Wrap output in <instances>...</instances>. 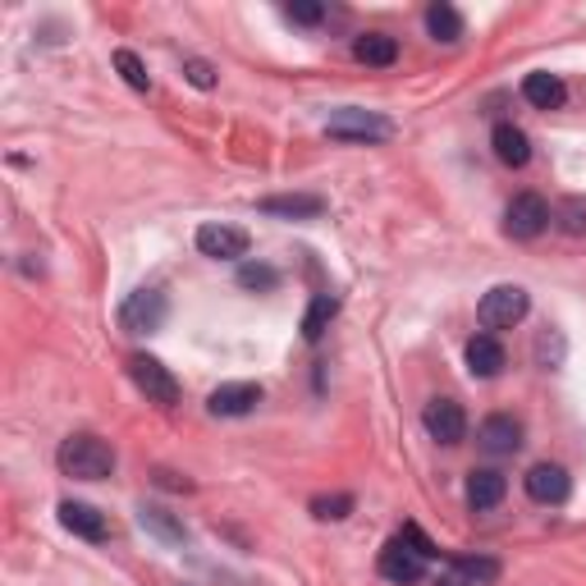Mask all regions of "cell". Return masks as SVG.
<instances>
[{
	"mask_svg": "<svg viewBox=\"0 0 586 586\" xmlns=\"http://www.w3.org/2000/svg\"><path fill=\"white\" fill-rule=\"evenodd\" d=\"M325 134L339 138V142H362V147H372V142L395 138V124H389L385 115H376V111H358V105H344V111H335L331 120H325Z\"/></svg>",
	"mask_w": 586,
	"mask_h": 586,
	"instance_id": "7a4b0ae2",
	"label": "cell"
},
{
	"mask_svg": "<svg viewBox=\"0 0 586 586\" xmlns=\"http://www.w3.org/2000/svg\"><path fill=\"white\" fill-rule=\"evenodd\" d=\"M527 308H532L527 289H518V285H495V289L482 298L476 316H482L486 331H513V325L527 316Z\"/></svg>",
	"mask_w": 586,
	"mask_h": 586,
	"instance_id": "5b68a950",
	"label": "cell"
},
{
	"mask_svg": "<svg viewBox=\"0 0 586 586\" xmlns=\"http://www.w3.org/2000/svg\"><path fill=\"white\" fill-rule=\"evenodd\" d=\"M422 426H426V436L436 445H463L467 412H463V403H453V399H431L422 408Z\"/></svg>",
	"mask_w": 586,
	"mask_h": 586,
	"instance_id": "ba28073f",
	"label": "cell"
},
{
	"mask_svg": "<svg viewBox=\"0 0 586 586\" xmlns=\"http://www.w3.org/2000/svg\"><path fill=\"white\" fill-rule=\"evenodd\" d=\"M554 221H559V229H563V234L582 238V234H586V198H569V202H559Z\"/></svg>",
	"mask_w": 586,
	"mask_h": 586,
	"instance_id": "cb8c5ba5",
	"label": "cell"
},
{
	"mask_svg": "<svg viewBox=\"0 0 586 586\" xmlns=\"http://www.w3.org/2000/svg\"><path fill=\"white\" fill-rule=\"evenodd\" d=\"M399 536H403V540H408V546L417 550V554H426V559H436V554H440V550H436V546H431V540L422 536V527H417V523H408V527H403Z\"/></svg>",
	"mask_w": 586,
	"mask_h": 586,
	"instance_id": "f546056e",
	"label": "cell"
},
{
	"mask_svg": "<svg viewBox=\"0 0 586 586\" xmlns=\"http://www.w3.org/2000/svg\"><path fill=\"white\" fill-rule=\"evenodd\" d=\"M523 486H527V495L536 499V504H563V499H569V490H573L569 472H563L559 463H536V467L523 476Z\"/></svg>",
	"mask_w": 586,
	"mask_h": 586,
	"instance_id": "7c38bea8",
	"label": "cell"
},
{
	"mask_svg": "<svg viewBox=\"0 0 586 586\" xmlns=\"http://www.w3.org/2000/svg\"><path fill=\"white\" fill-rule=\"evenodd\" d=\"M509 366V353H504V344H499L495 335H472L467 339V372L476 381H490L499 376Z\"/></svg>",
	"mask_w": 586,
	"mask_h": 586,
	"instance_id": "4fadbf2b",
	"label": "cell"
},
{
	"mask_svg": "<svg viewBox=\"0 0 586 586\" xmlns=\"http://www.w3.org/2000/svg\"><path fill=\"white\" fill-rule=\"evenodd\" d=\"M426 33L436 41H459L463 37V14L453 5H445V0H436V5L426 10Z\"/></svg>",
	"mask_w": 586,
	"mask_h": 586,
	"instance_id": "7402d4cb",
	"label": "cell"
},
{
	"mask_svg": "<svg viewBox=\"0 0 586 586\" xmlns=\"http://www.w3.org/2000/svg\"><path fill=\"white\" fill-rule=\"evenodd\" d=\"M60 523L70 527L74 536H83V540H105V536H111L105 513H97L92 504H83V499H64V504H60Z\"/></svg>",
	"mask_w": 586,
	"mask_h": 586,
	"instance_id": "5bb4252c",
	"label": "cell"
},
{
	"mask_svg": "<svg viewBox=\"0 0 586 586\" xmlns=\"http://www.w3.org/2000/svg\"><path fill=\"white\" fill-rule=\"evenodd\" d=\"M486 577H495L490 559H453V563H445V569L436 573V586H476Z\"/></svg>",
	"mask_w": 586,
	"mask_h": 586,
	"instance_id": "ffe728a7",
	"label": "cell"
},
{
	"mask_svg": "<svg viewBox=\"0 0 586 586\" xmlns=\"http://www.w3.org/2000/svg\"><path fill=\"white\" fill-rule=\"evenodd\" d=\"M262 211L279 215V221H316L325 211V198H316V192H289V198H266Z\"/></svg>",
	"mask_w": 586,
	"mask_h": 586,
	"instance_id": "ac0fdd59",
	"label": "cell"
},
{
	"mask_svg": "<svg viewBox=\"0 0 586 586\" xmlns=\"http://www.w3.org/2000/svg\"><path fill=\"white\" fill-rule=\"evenodd\" d=\"M248 229L238 225H202L198 229V252L202 257H215V262H238V257H248Z\"/></svg>",
	"mask_w": 586,
	"mask_h": 586,
	"instance_id": "30bf717a",
	"label": "cell"
},
{
	"mask_svg": "<svg viewBox=\"0 0 586 586\" xmlns=\"http://www.w3.org/2000/svg\"><path fill=\"white\" fill-rule=\"evenodd\" d=\"M170 316V298L161 289H134L120 302V325L128 335H157Z\"/></svg>",
	"mask_w": 586,
	"mask_h": 586,
	"instance_id": "3957f363",
	"label": "cell"
},
{
	"mask_svg": "<svg viewBox=\"0 0 586 586\" xmlns=\"http://www.w3.org/2000/svg\"><path fill=\"white\" fill-rule=\"evenodd\" d=\"M115 70L124 74V83H128V88H134V92H147V88H151L147 64H142L134 51H115Z\"/></svg>",
	"mask_w": 586,
	"mask_h": 586,
	"instance_id": "d4e9b609",
	"label": "cell"
},
{
	"mask_svg": "<svg viewBox=\"0 0 586 586\" xmlns=\"http://www.w3.org/2000/svg\"><path fill=\"white\" fill-rule=\"evenodd\" d=\"M128 376H134V385L147 395V403H161V408L179 403V381H175V372H170L161 358L134 353V358H128Z\"/></svg>",
	"mask_w": 586,
	"mask_h": 586,
	"instance_id": "277c9868",
	"label": "cell"
},
{
	"mask_svg": "<svg viewBox=\"0 0 586 586\" xmlns=\"http://www.w3.org/2000/svg\"><path fill=\"white\" fill-rule=\"evenodd\" d=\"M476 440H482L486 453H495V459H504V453H518L523 449V422L509 417V412H495V417L482 422V431H476Z\"/></svg>",
	"mask_w": 586,
	"mask_h": 586,
	"instance_id": "8fae6325",
	"label": "cell"
},
{
	"mask_svg": "<svg viewBox=\"0 0 586 586\" xmlns=\"http://www.w3.org/2000/svg\"><path fill=\"white\" fill-rule=\"evenodd\" d=\"M335 312H339V298H335V294H316V298H312V308H308V316H302V339L316 344L325 331H331Z\"/></svg>",
	"mask_w": 586,
	"mask_h": 586,
	"instance_id": "44dd1931",
	"label": "cell"
},
{
	"mask_svg": "<svg viewBox=\"0 0 586 586\" xmlns=\"http://www.w3.org/2000/svg\"><path fill=\"white\" fill-rule=\"evenodd\" d=\"M184 74H188L192 88H202V92H211V88H215V70H211L207 60H188V64H184Z\"/></svg>",
	"mask_w": 586,
	"mask_h": 586,
	"instance_id": "f1b7e54d",
	"label": "cell"
},
{
	"mask_svg": "<svg viewBox=\"0 0 586 586\" xmlns=\"http://www.w3.org/2000/svg\"><path fill=\"white\" fill-rule=\"evenodd\" d=\"M523 97L536 105V111H559V105L569 101V88H563V78H559V74L536 70V74L523 78Z\"/></svg>",
	"mask_w": 586,
	"mask_h": 586,
	"instance_id": "e0dca14e",
	"label": "cell"
},
{
	"mask_svg": "<svg viewBox=\"0 0 586 586\" xmlns=\"http://www.w3.org/2000/svg\"><path fill=\"white\" fill-rule=\"evenodd\" d=\"M546 229H550V202L536 198V192H518V198L509 202V211H504V234L532 244V238H540Z\"/></svg>",
	"mask_w": 586,
	"mask_h": 586,
	"instance_id": "8992f818",
	"label": "cell"
},
{
	"mask_svg": "<svg viewBox=\"0 0 586 586\" xmlns=\"http://www.w3.org/2000/svg\"><path fill=\"white\" fill-rule=\"evenodd\" d=\"M490 147H495V157L504 161L509 170H523V165L532 161V138H527L518 124H495Z\"/></svg>",
	"mask_w": 586,
	"mask_h": 586,
	"instance_id": "9a60e30c",
	"label": "cell"
},
{
	"mask_svg": "<svg viewBox=\"0 0 586 586\" xmlns=\"http://www.w3.org/2000/svg\"><path fill=\"white\" fill-rule=\"evenodd\" d=\"M238 285H244V289H257V294H262V289H275L279 285V271L275 266H238Z\"/></svg>",
	"mask_w": 586,
	"mask_h": 586,
	"instance_id": "4316f807",
	"label": "cell"
},
{
	"mask_svg": "<svg viewBox=\"0 0 586 586\" xmlns=\"http://www.w3.org/2000/svg\"><path fill=\"white\" fill-rule=\"evenodd\" d=\"M55 463L64 476H74V482H105V476L115 472V449L101 436H92V431H78V436L60 445Z\"/></svg>",
	"mask_w": 586,
	"mask_h": 586,
	"instance_id": "6da1fadb",
	"label": "cell"
},
{
	"mask_svg": "<svg viewBox=\"0 0 586 586\" xmlns=\"http://www.w3.org/2000/svg\"><path fill=\"white\" fill-rule=\"evenodd\" d=\"M257 403H262V385L257 381H229L221 389H211L207 412L211 417H248Z\"/></svg>",
	"mask_w": 586,
	"mask_h": 586,
	"instance_id": "9c48e42d",
	"label": "cell"
},
{
	"mask_svg": "<svg viewBox=\"0 0 586 586\" xmlns=\"http://www.w3.org/2000/svg\"><path fill=\"white\" fill-rule=\"evenodd\" d=\"M285 14L294 18V24L312 28V24H321V18H325V5H321V0H294V5H285Z\"/></svg>",
	"mask_w": 586,
	"mask_h": 586,
	"instance_id": "83f0119b",
	"label": "cell"
},
{
	"mask_svg": "<svg viewBox=\"0 0 586 586\" xmlns=\"http://www.w3.org/2000/svg\"><path fill=\"white\" fill-rule=\"evenodd\" d=\"M376 569H381L385 582L412 586V582H422V577H426V554H417L403 536H395V540H385V550H381V559H376Z\"/></svg>",
	"mask_w": 586,
	"mask_h": 586,
	"instance_id": "52a82bcc",
	"label": "cell"
},
{
	"mask_svg": "<svg viewBox=\"0 0 586 586\" xmlns=\"http://www.w3.org/2000/svg\"><path fill=\"white\" fill-rule=\"evenodd\" d=\"M509 482H504V472H495V467H472L467 472V504L482 513V509H495L499 499H504Z\"/></svg>",
	"mask_w": 586,
	"mask_h": 586,
	"instance_id": "2e32d148",
	"label": "cell"
},
{
	"mask_svg": "<svg viewBox=\"0 0 586 586\" xmlns=\"http://www.w3.org/2000/svg\"><path fill=\"white\" fill-rule=\"evenodd\" d=\"M353 60L358 64H372V70H389V64L399 60V41L389 33H362L353 41Z\"/></svg>",
	"mask_w": 586,
	"mask_h": 586,
	"instance_id": "d6986e66",
	"label": "cell"
},
{
	"mask_svg": "<svg viewBox=\"0 0 586 586\" xmlns=\"http://www.w3.org/2000/svg\"><path fill=\"white\" fill-rule=\"evenodd\" d=\"M138 518H142V527H151V532H157L161 540H184V536H188V532H184V527H179V523H175V518H170L165 509H142Z\"/></svg>",
	"mask_w": 586,
	"mask_h": 586,
	"instance_id": "484cf974",
	"label": "cell"
},
{
	"mask_svg": "<svg viewBox=\"0 0 586 586\" xmlns=\"http://www.w3.org/2000/svg\"><path fill=\"white\" fill-rule=\"evenodd\" d=\"M358 499L353 495H316L312 499V518H321V523H339V518L353 513Z\"/></svg>",
	"mask_w": 586,
	"mask_h": 586,
	"instance_id": "603a6c76",
	"label": "cell"
}]
</instances>
